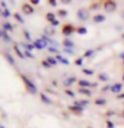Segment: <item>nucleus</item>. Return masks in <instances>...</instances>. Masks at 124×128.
I'll use <instances>...</instances> for the list:
<instances>
[{"instance_id": "nucleus-35", "label": "nucleus", "mask_w": 124, "mask_h": 128, "mask_svg": "<svg viewBox=\"0 0 124 128\" xmlns=\"http://www.w3.org/2000/svg\"><path fill=\"white\" fill-rule=\"evenodd\" d=\"M83 59H84V58H83V56H82V58H79V59H78V60H76V62H75V63H76V64H78V66H80V67H82V64H83Z\"/></svg>"}, {"instance_id": "nucleus-12", "label": "nucleus", "mask_w": 124, "mask_h": 128, "mask_svg": "<svg viewBox=\"0 0 124 128\" xmlns=\"http://www.w3.org/2000/svg\"><path fill=\"white\" fill-rule=\"evenodd\" d=\"M63 44H64V48H67V50H70V48L75 47V44H74V42H72L71 39H64Z\"/></svg>"}, {"instance_id": "nucleus-21", "label": "nucleus", "mask_w": 124, "mask_h": 128, "mask_svg": "<svg viewBox=\"0 0 124 128\" xmlns=\"http://www.w3.org/2000/svg\"><path fill=\"white\" fill-rule=\"evenodd\" d=\"M95 54V50H87L86 52H84V55H83V58L86 59V58H92Z\"/></svg>"}, {"instance_id": "nucleus-8", "label": "nucleus", "mask_w": 124, "mask_h": 128, "mask_svg": "<svg viewBox=\"0 0 124 128\" xmlns=\"http://www.w3.org/2000/svg\"><path fill=\"white\" fill-rule=\"evenodd\" d=\"M0 38H2V39H3L6 43H12V38H11L10 35H8V32L3 31V30L0 31Z\"/></svg>"}, {"instance_id": "nucleus-22", "label": "nucleus", "mask_w": 124, "mask_h": 128, "mask_svg": "<svg viewBox=\"0 0 124 128\" xmlns=\"http://www.w3.org/2000/svg\"><path fill=\"white\" fill-rule=\"evenodd\" d=\"M11 11L10 10H4V11H2V18H4V19H8V18H11Z\"/></svg>"}, {"instance_id": "nucleus-3", "label": "nucleus", "mask_w": 124, "mask_h": 128, "mask_svg": "<svg viewBox=\"0 0 124 128\" xmlns=\"http://www.w3.org/2000/svg\"><path fill=\"white\" fill-rule=\"evenodd\" d=\"M22 11L24 12L26 15H32L34 14V7H32V4L31 3H26V4H23L22 6Z\"/></svg>"}, {"instance_id": "nucleus-49", "label": "nucleus", "mask_w": 124, "mask_h": 128, "mask_svg": "<svg viewBox=\"0 0 124 128\" xmlns=\"http://www.w3.org/2000/svg\"><path fill=\"white\" fill-rule=\"evenodd\" d=\"M88 128H92V127H88Z\"/></svg>"}, {"instance_id": "nucleus-25", "label": "nucleus", "mask_w": 124, "mask_h": 128, "mask_svg": "<svg viewBox=\"0 0 124 128\" xmlns=\"http://www.w3.org/2000/svg\"><path fill=\"white\" fill-rule=\"evenodd\" d=\"M108 79H110V76L107 74H100L99 75V80H102V82H108Z\"/></svg>"}, {"instance_id": "nucleus-27", "label": "nucleus", "mask_w": 124, "mask_h": 128, "mask_svg": "<svg viewBox=\"0 0 124 128\" xmlns=\"http://www.w3.org/2000/svg\"><path fill=\"white\" fill-rule=\"evenodd\" d=\"M14 18H15L16 20H18V22H19L20 24H23V23H24V19L22 18V15H20V14H14Z\"/></svg>"}, {"instance_id": "nucleus-46", "label": "nucleus", "mask_w": 124, "mask_h": 128, "mask_svg": "<svg viewBox=\"0 0 124 128\" xmlns=\"http://www.w3.org/2000/svg\"><path fill=\"white\" fill-rule=\"evenodd\" d=\"M0 128H6V127H4V126H3V124H2V126H0Z\"/></svg>"}, {"instance_id": "nucleus-1", "label": "nucleus", "mask_w": 124, "mask_h": 128, "mask_svg": "<svg viewBox=\"0 0 124 128\" xmlns=\"http://www.w3.org/2000/svg\"><path fill=\"white\" fill-rule=\"evenodd\" d=\"M22 80H23V82H24V84H26V87L28 88V91H30V92H31L32 95H35L36 92H38V88H36V86H35V84H34V83L31 82L30 79L27 78V76H24V75H22Z\"/></svg>"}, {"instance_id": "nucleus-37", "label": "nucleus", "mask_w": 124, "mask_h": 128, "mask_svg": "<svg viewBox=\"0 0 124 128\" xmlns=\"http://www.w3.org/2000/svg\"><path fill=\"white\" fill-rule=\"evenodd\" d=\"M83 72H84V74H87V75H92V74H94V71L87 70V68H83Z\"/></svg>"}, {"instance_id": "nucleus-4", "label": "nucleus", "mask_w": 124, "mask_h": 128, "mask_svg": "<svg viewBox=\"0 0 124 128\" xmlns=\"http://www.w3.org/2000/svg\"><path fill=\"white\" fill-rule=\"evenodd\" d=\"M78 19L80 20V22H86L87 19H90V14H88V11L79 10L78 11Z\"/></svg>"}, {"instance_id": "nucleus-9", "label": "nucleus", "mask_w": 124, "mask_h": 128, "mask_svg": "<svg viewBox=\"0 0 124 128\" xmlns=\"http://www.w3.org/2000/svg\"><path fill=\"white\" fill-rule=\"evenodd\" d=\"M122 90H123V84L122 83H116L111 88V91L114 92V94H119V95H120V92H122Z\"/></svg>"}, {"instance_id": "nucleus-18", "label": "nucleus", "mask_w": 124, "mask_h": 128, "mask_svg": "<svg viewBox=\"0 0 124 128\" xmlns=\"http://www.w3.org/2000/svg\"><path fill=\"white\" fill-rule=\"evenodd\" d=\"M40 99H42V102H43V103H46V104H52V100L48 98V96H46L44 94L40 95Z\"/></svg>"}, {"instance_id": "nucleus-45", "label": "nucleus", "mask_w": 124, "mask_h": 128, "mask_svg": "<svg viewBox=\"0 0 124 128\" xmlns=\"http://www.w3.org/2000/svg\"><path fill=\"white\" fill-rule=\"evenodd\" d=\"M119 58H120V59H122L123 62H124V52H122V54H120V56H119Z\"/></svg>"}, {"instance_id": "nucleus-31", "label": "nucleus", "mask_w": 124, "mask_h": 128, "mask_svg": "<svg viewBox=\"0 0 124 128\" xmlns=\"http://www.w3.org/2000/svg\"><path fill=\"white\" fill-rule=\"evenodd\" d=\"M24 55H26V58H30V59H34V58H35L34 54H32V52H30V51H24Z\"/></svg>"}, {"instance_id": "nucleus-15", "label": "nucleus", "mask_w": 124, "mask_h": 128, "mask_svg": "<svg viewBox=\"0 0 124 128\" xmlns=\"http://www.w3.org/2000/svg\"><path fill=\"white\" fill-rule=\"evenodd\" d=\"M70 110L72 112H79V114H82V112L86 110V108H83V107H79V106H71L70 107Z\"/></svg>"}, {"instance_id": "nucleus-20", "label": "nucleus", "mask_w": 124, "mask_h": 128, "mask_svg": "<svg viewBox=\"0 0 124 128\" xmlns=\"http://www.w3.org/2000/svg\"><path fill=\"white\" fill-rule=\"evenodd\" d=\"M46 18H47V20H48L50 23H52V22H55V20H56V15H55V14H52V12H48Z\"/></svg>"}, {"instance_id": "nucleus-23", "label": "nucleus", "mask_w": 124, "mask_h": 128, "mask_svg": "<svg viewBox=\"0 0 124 128\" xmlns=\"http://www.w3.org/2000/svg\"><path fill=\"white\" fill-rule=\"evenodd\" d=\"M95 103L98 104V106H104V104H107V99H103V98H99L95 100Z\"/></svg>"}, {"instance_id": "nucleus-39", "label": "nucleus", "mask_w": 124, "mask_h": 128, "mask_svg": "<svg viewBox=\"0 0 124 128\" xmlns=\"http://www.w3.org/2000/svg\"><path fill=\"white\" fill-rule=\"evenodd\" d=\"M59 24H60V23H59V20H55V22H52V23H51V26H52V27H58Z\"/></svg>"}, {"instance_id": "nucleus-13", "label": "nucleus", "mask_w": 124, "mask_h": 128, "mask_svg": "<svg viewBox=\"0 0 124 128\" xmlns=\"http://www.w3.org/2000/svg\"><path fill=\"white\" fill-rule=\"evenodd\" d=\"M55 58H56V60H58L59 63H62V64H66V66H68V64H70V60L66 59V58H63V56H60V55H56Z\"/></svg>"}, {"instance_id": "nucleus-24", "label": "nucleus", "mask_w": 124, "mask_h": 128, "mask_svg": "<svg viewBox=\"0 0 124 128\" xmlns=\"http://www.w3.org/2000/svg\"><path fill=\"white\" fill-rule=\"evenodd\" d=\"M47 60H48V63H50V64H51L52 67H54V66H56V64L59 63L58 60H56V58H51V56H50V58H48Z\"/></svg>"}, {"instance_id": "nucleus-7", "label": "nucleus", "mask_w": 124, "mask_h": 128, "mask_svg": "<svg viewBox=\"0 0 124 128\" xmlns=\"http://www.w3.org/2000/svg\"><path fill=\"white\" fill-rule=\"evenodd\" d=\"M79 86L82 87V88H90V87H96L98 84L96 83H90L88 80H79Z\"/></svg>"}, {"instance_id": "nucleus-38", "label": "nucleus", "mask_w": 124, "mask_h": 128, "mask_svg": "<svg viewBox=\"0 0 124 128\" xmlns=\"http://www.w3.org/2000/svg\"><path fill=\"white\" fill-rule=\"evenodd\" d=\"M48 3H50V6H52V7H56V6H58V2H56V0H50Z\"/></svg>"}, {"instance_id": "nucleus-52", "label": "nucleus", "mask_w": 124, "mask_h": 128, "mask_svg": "<svg viewBox=\"0 0 124 128\" xmlns=\"http://www.w3.org/2000/svg\"><path fill=\"white\" fill-rule=\"evenodd\" d=\"M123 63H124V62H123Z\"/></svg>"}, {"instance_id": "nucleus-34", "label": "nucleus", "mask_w": 124, "mask_h": 128, "mask_svg": "<svg viewBox=\"0 0 124 128\" xmlns=\"http://www.w3.org/2000/svg\"><path fill=\"white\" fill-rule=\"evenodd\" d=\"M42 64H43V66L46 67V68H51V67H52L51 64L48 63V60H43V62H42Z\"/></svg>"}, {"instance_id": "nucleus-43", "label": "nucleus", "mask_w": 124, "mask_h": 128, "mask_svg": "<svg viewBox=\"0 0 124 128\" xmlns=\"http://www.w3.org/2000/svg\"><path fill=\"white\" fill-rule=\"evenodd\" d=\"M118 99H119V100L124 99V94H120V95H118Z\"/></svg>"}, {"instance_id": "nucleus-17", "label": "nucleus", "mask_w": 124, "mask_h": 128, "mask_svg": "<svg viewBox=\"0 0 124 128\" xmlns=\"http://www.w3.org/2000/svg\"><path fill=\"white\" fill-rule=\"evenodd\" d=\"M14 50H15V52L18 54V56H19L20 59H24V58H26V55H24V52H22V51H20L19 46H14Z\"/></svg>"}, {"instance_id": "nucleus-32", "label": "nucleus", "mask_w": 124, "mask_h": 128, "mask_svg": "<svg viewBox=\"0 0 124 128\" xmlns=\"http://www.w3.org/2000/svg\"><path fill=\"white\" fill-rule=\"evenodd\" d=\"M48 51L52 52V54H58V52H59V50L56 47H48Z\"/></svg>"}, {"instance_id": "nucleus-40", "label": "nucleus", "mask_w": 124, "mask_h": 128, "mask_svg": "<svg viewBox=\"0 0 124 128\" xmlns=\"http://www.w3.org/2000/svg\"><path fill=\"white\" fill-rule=\"evenodd\" d=\"M107 126H108V128H114V123L110 122V120H107Z\"/></svg>"}, {"instance_id": "nucleus-11", "label": "nucleus", "mask_w": 124, "mask_h": 128, "mask_svg": "<svg viewBox=\"0 0 124 128\" xmlns=\"http://www.w3.org/2000/svg\"><path fill=\"white\" fill-rule=\"evenodd\" d=\"M74 83H76V78H74V76H71V78L64 79V82H63V84H64L66 87H70V86H72Z\"/></svg>"}, {"instance_id": "nucleus-16", "label": "nucleus", "mask_w": 124, "mask_h": 128, "mask_svg": "<svg viewBox=\"0 0 124 128\" xmlns=\"http://www.w3.org/2000/svg\"><path fill=\"white\" fill-rule=\"evenodd\" d=\"M104 20H106V16H103V15H95L94 16V22L95 23H103Z\"/></svg>"}, {"instance_id": "nucleus-47", "label": "nucleus", "mask_w": 124, "mask_h": 128, "mask_svg": "<svg viewBox=\"0 0 124 128\" xmlns=\"http://www.w3.org/2000/svg\"><path fill=\"white\" fill-rule=\"evenodd\" d=\"M123 82H124V75H123Z\"/></svg>"}, {"instance_id": "nucleus-10", "label": "nucleus", "mask_w": 124, "mask_h": 128, "mask_svg": "<svg viewBox=\"0 0 124 128\" xmlns=\"http://www.w3.org/2000/svg\"><path fill=\"white\" fill-rule=\"evenodd\" d=\"M2 30L6 31V32H12L14 31V26H12L11 23H8V22H4L2 24Z\"/></svg>"}, {"instance_id": "nucleus-41", "label": "nucleus", "mask_w": 124, "mask_h": 128, "mask_svg": "<svg viewBox=\"0 0 124 128\" xmlns=\"http://www.w3.org/2000/svg\"><path fill=\"white\" fill-rule=\"evenodd\" d=\"M66 92H67V94L70 95V96H72V98H75V94H74V92H72V91H70V90H67Z\"/></svg>"}, {"instance_id": "nucleus-51", "label": "nucleus", "mask_w": 124, "mask_h": 128, "mask_svg": "<svg viewBox=\"0 0 124 128\" xmlns=\"http://www.w3.org/2000/svg\"><path fill=\"white\" fill-rule=\"evenodd\" d=\"M123 18H124V14H123Z\"/></svg>"}, {"instance_id": "nucleus-28", "label": "nucleus", "mask_w": 124, "mask_h": 128, "mask_svg": "<svg viewBox=\"0 0 124 128\" xmlns=\"http://www.w3.org/2000/svg\"><path fill=\"white\" fill-rule=\"evenodd\" d=\"M23 34H24V38H26V39L28 40V42H31V43H34V42H32V38H31V35H30V32H28L27 30H24V31H23Z\"/></svg>"}, {"instance_id": "nucleus-29", "label": "nucleus", "mask_w": 124, "mask_h": 128, "mask_svg": "<svg viewBox=\"0 0 124 128\" xmlns=\"http://www.w3.org/2000/svg\"><path fill=\"white\" fill-rule=\"evenodd\" d=\"M76 31H78L79 35H86V34H87V28H86V27H80V28H78Z\"/></svg>"}, {"instance_id": "nucleus-19", "label": "nucleus", "mask_w": 124, "mask_h": 128, "mask_svg": "<svg viewBox=\"0 0 124 128\" xmlns=\"http://www.w3.org/2000/svg\"><path fill=\"white\" fill-rule=\"evenodd\" d=\"M4 56H6V59L8 60V63H11V66H12V67H15V66H16V63H15L14 58H12L10 54H4Z\"/></svg>"}, {"instance_id": "nucleus-48", "label": "nucleus", "mask_w": 124, "mask_h": 128, "mask_svg": "<svg viewBox=\"0 0 124 128\" xmlns=\"http://www.w3.org/2000/svg\"><path fill=\"white\" fill-rule=\"evenodd\" d=\"M122 38H123V39H124V34H123V36H122Z\"/></svg>"}, {"instance_id": "nucleus-14", "label": "nucleus", "mask_w": 124, "mask_h": 128, "mask_svg": "<svg viewBox=\"0 0 124 128\" xmlns=\"http://www.w3.org/2000/svg\"><path fill=\"white\" fill-rule=\"evenodd\" d=\"M22 47H23L26 51H30V52H32V50H35V46H34V43H31V44L22 43Z\"/></svg>"}, {"instance_id": "nucleus-26", "label": "nucleus", "mask_w": 124, "mask_h": 128, "mask_svg": "<svg viewBox=\"0 0 124 128\" xmlns=\"http://www.w3.org/2000/svg\"><path fill=\"white\" fill-rule=\"evenodd\" d=\"M79 92H80V94H84V95H87V96H91V94H92V92H91L90 90H87V88H80V90H79Z\"/></svg>"}, {"instance_id": "nucleus-6", "label": "nucleus", "mask_w": 124, "mask_h": 128, "mask_svg": "<svg viewBox=\"0 0 124 128\" xmlns=\"http://www.w3.org/2000/svg\"><path fill=\"white\" fill-rule=\"evenodd\" d=\"M104 8L107 10V12H114L116 10V3L115 2H106L104 3Z\"/></svg>"}, {"instance_id": "nucleus-50", "label": "nucleus", "mask_w": 124, "mask_h": 128, "mask_svg": "<svg viewBox=\"0 0 124 128\" xmlns=\"http://www.w3.org/2000/svg\"><path fill=\"white\" fill-rule=\"evenodd\" d=\"M123 116H124V112H123Z\"/></svg>"}, {"instance_id": "nucleus-33", "label": "nucleus", "mask_w": 124, "mask_h": 128, "mask_svg": "<svg viewBox=\"0 0 124 128\" xmlns=\"http://www.w3.org/2000/svg\"><path fill=\"white\" fill-rule=\"evenodd\" d=\"M111 88H112V86H104L103 88H102V92H107V91H111Z\"/></svg>"}, {"instance_id": "nucleus-5", "label": "nucleus", "mask_w": 124, "mask_h": 128, "mask_svg": "<svg viewBox=\"0 0 124 128\" xmlns=\"http://www.w3.org/2000/svg\"><path fill=\"white\" fill-rule=\"evenodd\" d=\"M75 32V27L72 26V24H67V26H64L63 28V34L66 36H71L72 34Z\"/></svg>"}, {"instance_id": "nucleus-2", "label": "nucleus", "mask_w": 124, "mask_h": 128, "mask_svg": "<svg viewBox=\"0 0 124 128\" xmlns=\"http://www.w3.org/2000/svg\"><path fill=\"white\" fill-rule=\"evenodd\" d=\"M34 46H35V48H38V50H44V48H48L47 47L48 43L44 39H38L34 42Z\"/></svg>"}, {"instance_id": "nucleus-36", "label": "nucleus", "mask_w": 124, "mask_h": 128, "mask_svg": "<svg viewBox=\"0 0 124 128\" xmlns=\"http://www.w3.org/2000/svg\"><path fill=\"white\" fill-rule=\"evenodd\" d=\"M0 6H2V11L8 10V8H7V2H2V3H0Z\"/></svg>"}, {"instance_id": "nucleus-30", "label": "nucleus", "mask_w": 124, "mask_h": 128, "mask_svg": "<svg viewBox=\"0 0 124 128\" xmlns=\"http://www.w3.org/2000/svg\"><path fill=\"white\" fill-rule=\"evenodd\" d=\"M58 15L60 16V18H66V16L68 15V12H67L66 10H60V11L58 12Z\"/></svg>"}, {"instance_id": "nucleus-44", "label": "nucleus", "mask_w": 124, "mask_h": 128, "mask_svg": "<svg viewBox=\"0 0 124 128\" xmlns=\"http://www.w3.org/2000/svg\"><path fill=\"white\" fill-rule=\"evenodd\" d=\"M64 51L68 52V54H74V51H72V50H67V48H64Z\"/></svg>"}, {"instance_id": "nucleus-42", "label": "nucleus", "mask_w": 124, "mask_h": 128, "mask_svg": "<svg viewBox=\"0 0 124 128\" xmlns=\"http://www.w3.org/2000/svg\"><path fill=\"white\" fill-rule=\"evenodd\" d=\"M39 3H40L39 0H32V2H31V4H32V6H38Z\"/></svg>"}]
</instances>
